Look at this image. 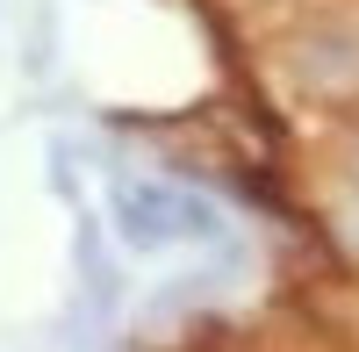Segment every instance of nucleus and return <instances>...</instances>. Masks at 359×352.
Listing matches in <instances>:
<instances>
[{
  "mask_svg": "<svg viewBox=\"0 0 359 352\" xmlns=\"http://www.w3.org/2000/svg\"><path fill=\"white\" fill-rule=\"evenodd\" d=\"M108 209H115V238L130 252H165L180 238H216V209L180 194V187H158V180H115Z\"/></svg>",
  "mask_w": 359,
  "mask_h": 352,
  "instance_id": "nucleus-1",
  "label": "nucleus"
}]
</instances>
